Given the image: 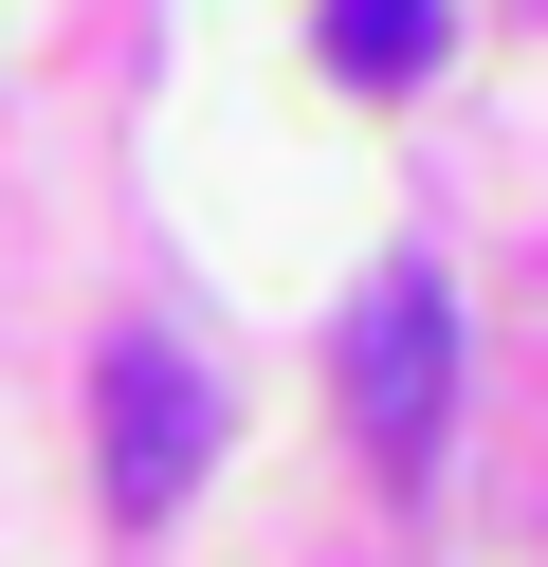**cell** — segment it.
Returning <instances> with one entry per match:
<instances>
[{
	"label": "cell",
	"instance_id": "obj_1",
	"mask_svg": "<svg viewBox=\"0 0 548 567\" xmlns=\"http://www.w3.org/2000/svg\"><path fill=\"white\" fill-rule=\"evenodd\" d=\"M201 457H219V384L183 367L165 330H128V348L92 367V476H110V513H183Z\"/></svg>",
	"mask_w": 548,
	"mask_h": 567
},
{
	"label": "cell",
	"instance_id": "obj_2",
	"mask_svg": "<svg viewBox=\"0 0 548 567\" xmlns=\"http://www.w3.org/2000/svg\"><path fill=\"white\" fill-rule=\"evenodd\" d=\"M438 403H457V311H438V275H384V293L348 311V440L384 457V476H421Z\"/></svg>",
	"mask_w": 548,
	"mask_h": 567
},
{
	"label": "cell",
	"instance_id": "obj_3",
	"mask_svg": "<svg viewBox=\"0 0 548 567\" xmlns=\"http://www.w3.org/2000/svg\"><path fill=\"white\" fill-rule=\"evenodd\" d=\"M457 55V0H329V74L348 92H421Z\"/></svg>",
	"mask_w": 548,
	"mask_h": 567
}]
</instances>
